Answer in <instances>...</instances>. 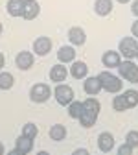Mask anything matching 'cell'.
I'll use <instances>...</instances> for the list:
<instances>
[{"label": "cell", "instance_id": "6da1fadb", "mask_svg": "<svg viewBox=\"0 0 138 155\" xmlns=\"http://www.w3.org/2000/svg\"><path fill=\"white\" fill-rule=\"evenodd\" d=\"M98 80H100V83H101V89L111 92V94H120V91L124 89V80L120 76H114L109 70L100 72L98 74Z\"/></svg>", "mask_w": 138, "mask_h": 155}, {"label": "cell", "instance_id": "7a4b0ae2", "mask_svg": "<svg viewBox=\"0 0 138 155\" xmlns=\"http://www.w3.org/2000/svg\"><path fill=\"white\" fill-rule=\"evenodd\" d=\"M118 74L122 80L129 81V83H138V65L133 63L131 59H124L118 67Z\"/></svg>", "mask_w": 138, "mask_h": 155}, {"label": "cell", "instance_id": "3957f363", "mask_svg": "<svg viewBox=\"0 0 138 155\" xmlns=\"http://www.w3.org/2000/svg\"><path fill=\"white\" fill-rule=\"evenodd\" d=\"M53 98L59 105H65L68 107L70 102H74V89L66 83H59L55 89H53Z\"/></svg>", "mask_w": 138, "mask_h": 155}, {"label": "cell", "instance_id": "277c9868", "mask_svg": "<svg viewBox=\"0 0 138 155\" xmlns=\"http://www.w3.org/2000/svg\"><path fill=\"white\" fill-rule=\"evenodd\" d=\"M52 94H53L52 92V87L46 85V83H35L30 89V98L35 104H44V102H48Z\"/></svg>", "mask_w": 138, "mask_h": 155}, {"label": "cell", "instance_id": "5b68a950", "mask_svg": "<svg viewBox=\"0 0 138 155\" xmlns=\"http://www.w3.org/2000/svg\"><path fill=\"white\" fill-rule=\"evenodd\" d=\"M118 52L122 54V57L133 61V57L138 55V41L133 35L131 37H124L122 41H120V46H118Z\"/></svg>", "mask_w": 138, "mask_h": 155}, {"label": "cell", "instance_id": "8992f818", "mask_svg": "<svg viewBox=\"0 0 138 155\" xmlns=\"http://www.w3.org/2000/svg\"><path fill=\"white\" fill-rule=\"evenodd\" d=\"M15 65L18 70H30L35 65V54L30 50H21L15 57Z\"/></svg>", "mask_w": 138, "mask_h": 155}, {"label": "cell", "instance_id": "52a82bcc", "mask_svg": "<svg viewBox=\"0 0 138 155\" xmlns=\"http://www.w3.org/2000/svg\"><path fill=\"white\" fill-rule=\"evenodd\" d=\"M52 52V39L50 37H37L35 41H33V54L35 55H41V57H44V55H48Z\"/></svg>", "mask_w": 138, "mask_h": 155}, {"label": "cell", "instance_id": "ba28073f", "mask_svg": "<svg viewBox=\"0 0 138 155\" xmlns=\"http://www.w3.org/2000/svg\"><path fill=\"white\" fill-rule=\"evenodd\" d=\"M122 61H124L122 59V54L118 52V50H107L101 55V63H103L105 68H118Z\"/></svg>", "mask_w": 138, "mask_h": 155}, {"label": "cell", "instance_id": "9c48e42d", "mask_svg": "<svg viewBox=\"0 0 138 155\" xmlns=\"http://www.w3.org/2000/svg\"><path fill=\"white\" fill-rule=\"evenodd\" d=\"M41 13V6H39L37 0H24L22 6V18L24 21H35Z\"/></svg>", "mask_w": 138, "mask_h": 155}, {"label": "cell", "instance_id": "30bf717a", "mask_svg": "<svg viewBox=\"0 0 138 155\" xmlns=\"http://www.w3.org/2000/svg\"><path fill=\"white\" fill-rule=\"evenodd\" d=\"M114 146H116V140H114V135L112 133L103 131V133L98 135V148H100V151L109 153V151H112Z\"/></svg>", "mask_w": 138, "mask_h": 155}, {"label": "cell", "instance_id": "8fae6325", "mask_svg": "<svg viewBox=\"0 0 138 155\" xmlns=\"http://www.w3.org/2000/svg\"><path fill=\"white\" fill-rule=\"evenodd\" d=\"M83 91L87 92V96H94V98L101 92V83L98 80V76H94V78L87 76L83 80Z\"/></svg>", "mask_w": 138, "mask_h": 155}, {"label": "cell", "instance_id": "7c38bea8", "mask_svg": "<svg viewBox=\"0 0 138 155\" xmlns=\"http://www.w3.org/2000/svg\"><path fill=\"white\" fill-rule=\"evenodd\" d=\"M68 43H72L74 48L85 45V43H87V33H85V30L79 28V26L70 28V30H68Z\"/></svg>", "mask_w": 138, "mask_h": 155}, {"label": "cell", "instance_id": "4fadbf2b", "mask_svg": "<svg viewBox=\"0 0 138 155\" xmlns=\"http://www.w3.org/2000/svg\"><path fill=\"white\" fill-rule=\"evenodd\" d=\"M66 76H68V68H66L63 63H57V65H53V67L50 68V81H53L55 85L65 83Z\"/></svg>", "mask_w": 138, "mask_h": 155}, {"label": "cell", "instance_id": "5bb4252c", "mask_svg": "<svg viewBox=\"0 0 138 155\" xmlns=\"http://www.w3.org/2000/svg\"><path fill=\"white\" fill-rule=\"evenodd\" d=\"M68 74L74 78V80H85L88 76V67H87L85 61H74V63H70Z\"/></svg>", "mask_w": 138, "mask_h": 155}, {"label": "cell", "instance_id": "9a60e30c", "mask_svg": "<svg viewBox=\"0 0 138 155\" xmlns=\"http://www.w3.org/2000/svg\"><path fill=\"white\" fill-rule=\"evenodd\" d=\"M57 59H59V63H63V65L74 63V61H75V48H74L72 45L61 46V48L57 50Z\"/></svg>", "mask_w": 138, "mask_h": 155}, {"label": "cell", "instance_id": "2e32d148", "mask_svg": "<svg viewBox=\"0 0 138 155\" xmlns=\"http://www.w3.org/2000/svg\"><path fill=\"white\" fill-rule=\"evenodd\" d=\"M15 148L18 151H22L24 155L31 153L33 148H35V139H30V137H24V135H18L17 140H15Z\"/></svg>", "mask_w": 138, "mask_h": 155}, {"label": "cell", "instance_id": "e0dca14e", "mask_svg": "<svg viewBox=\"0 0 138 155\" xmlns=\"http://www.w3.org/2000/svg\"><path fill=\"white\" fill-rule=\"evenodd\" d=\"M66 126L65 124H53V126H50V129H48V137L53 140V142H61V140H65L66 139Z\"/></svg>", "mask_w": 138, "mask_h": 155}, {"label": "cell", "instance_id": "ac0fdd59", "mask_svg": "<svg viewBox=\"0 0 138 155\" xmlns=\"http://www.w3.org/2000/svg\"><path fill=\"white\" fill-rule=\"evenodd\" d=\"M94 11L100 17H107L112 11V0H96L94 2Z\"/></svg>", "mask_w": 138, "mask_h": 155}, {"label": "cell", "instance_id": "d6986e66", "mask_svg": "<svg viewBox=\"0 0 138 155\" xmlns=\"http://www.w3.org/2000/svg\"><path fill=\"white\" fill-rule=\"evenodd\" d=\"M83 111L92 113V114H100V111H101V104H100V100L94 98V96H88V98L83 102Z\"/></svg>", "mask_w": 138, "mask_h": 155}, {"label": "cell", "instance_id": "ffe728a7", "mask_svg": "<svg viewBox=\"0 0 138 155\" xmlns=\"http://www.w3.org/2000/svg\"><path fill=\"white\" fill-rule=\"evenodd\" d=\"M22 6H24V0H8L6 9L11 17H22Z\"/></svg>", "mask_w": 138, "mask_h": 155}, {"label": "cell", "instance_id": "44dd1931", "mask_svg": "<svg viewBox=\"0 0 138 155\" xmlns=\"http://www.w3.org/2000/svg\"><path fill=\"white\" fill-rule=\"evenodd\" d=\"M96 122H98V114H92V113L83 111V113H81V116H79V124H81V127H85V129L94 127V126H96Z\"/></svg>", "mask_w": 138, "mask_h": 155}, {"label": "cell", "instance_id": "7402d4cb", "mask_svg": "<svg viewBox=\"0 0 138 155\" xmlns=\"http://www.w3.org/2000/svg\"><path fill=\"white\" fill-rule=\"evenodd\" d=\"M122 96L127 104V109H133L138 105V91L136 89H127L125 92H122Z\"/></svg>", "mask_w": 138, "mask_h": 155}, {"label": "cell", "instance_id": "603a6c76", "mask_svg": "<svg viewBox=\"0 0 138 155\" xmlns=\"http://www.w3.org/2000/svg\"><path fill=\"white\" fill-rule=\"evenodd\" d=\"M15 85V76L11 72H0V91H9Z\"/></svg>", "mask_w": 138, "mask_h": 155}, {"label": "cell", "instance_id": "cb8c5ba5", "mask_svg": "<svg viewBox=\"0 0 138 155\" xmlns=\"http://www.w3.org/2000/svg\"><path fill=\"white\" fill-rule=\"evenodd\" d=\"M66 109H68V116H70V118L79 120V116H81V113H83V102L74 100V102H70V105H68Z\"/></svg>", "mask_w": 138, "mask_h": 155}, {"label": "cell", "instance_id": "d4e9b609", "mask_svg": "<svg viewBox=\"0 0 138 155\" xmlns=\"http://www.w3.org/2000/svg\"><path fill=\"white\" fill-rule=\"evenodd\" d=\"M21 135H24V137H30V139H35L37 135H39L37 124H35V122H26V124L22 126V133H21Z\"/></svg>", "mask_w": 138, "mask_h": 155}, {"label": "cell", "instance_id": "484cf974", "mask_svg": "<svg viewBox=\"0 0 138 155\" xmlns=\"http://www.w3.org/2000/svg\"><path fill=\"white\" fill-rule=\"evenodd\" d=\"M112 109H114L116 113H124V111H127V104H125V100H124L122 94H116L114 98H112Z\"/></svg>", "mask_w": 138, "mask_h": 155}, {"label": "cell", "instance_id": "4316f807", "mask_svg": "<svg viewBox=\"0 0 138 155\" xmlns=\"http://www.w3.org/2000/svg\"><path fill=\"white\" fill-rule=\"evenodd\" d=\"M125 144L131 146L133 150L138 148V131H136V129H131V131L125 133Z\"/></svg>", "mask_w": 138, "mask_h": 155}, {"label": "cell", "instance_id": "83f0119b", "mask_svg": "<svg viewBox=\"0 0 138 155\" xmlns=\"http://www.w3.org/2000/svg\"><path fill=\"white\" fill-rule=\"evenodd\" d=\"M116 155H133V148H131V146H127V144L124 142L122 146H118Z\"/></svg>", "mask_w": 138, "mask_h": 155}, {"label": "cell", "instance_id": "f1b7e54d", "mask_svg": "<svg viewBox=\"0 0 138 155\" xmlns=\"http://www.w3.org/2000/svg\"><path fill=\"white\" fill-rule=\"evenodd\" d=\"M72 155H90V151L87 148H77V150L72 151Z\"/></svg>", "mask_w": 138, "mask_h": 155}, {"label": "cell", "instance_id": "f546056e", "mask_svg": "<svg viewBox=\"0 0 138 155\" xmlns=\"http://www.w3.org/2000/svg\"><path fill=\"white\" fill-rule=\"evenodd\" d=\"M131 33H133V37L134 39H138V18L133 22V26H131Z\"/></svg>", "mask_w": 138, "mask_h": 155}, {"label": "cell", "instance_id": "4dcf8cb0", "mask_svg": "<svg viewBox=\"0 0 138 155\" xmlns=\"http://www.w3.org/2000/svg\"><path fill=\"white\" fill-rule=\"evenodd\" d=\"M131 13H133V15L138 18V0H134V2L131 4Z\"/></svg>", "mask_w": 138, "mask_h": 155}, {"label": "cell", "instance_id": "1f68e13d", "mask_svg": "<svg viewBox=\"0 0 138 155\" xmlns=\"http://www.w3.org/2000/svg\"><path fill=\"white\" fill-rule=\"evenodd\" d=\"M6 155H24L22 151H18L17 148H13V150H9V151H6Z\"/></svg>", "mask_w": 138, "mask_h": 155}, {"label": "cell", "instance_id": "d6a6232c", "mask_svg": "<svg viewBox=\"0 0 138 155\" xmlns=\"http://www.w3.org/2000/svg\"><path fill=\"white\" fill-rule=\"evenodd\" d=\"M4 65H6V57H4V54L0 52V70L4 68Z\"/></svg>", "mask_w": 138, "mask_h": 155}, {"label": "cell", "instance_id": "836d02e7", "mask_svg": "<svg viewBox=\"0 0 138 155\" xmlns=\"http://www.w3.org/2000/svg\"><path fill=\"white\" fill-rule=\"evenodd\" d=\"M0 155H6V146H4V142H0Z\"/></svg>", "mask_w": 138, "mask_h": 155}, {"label": "cell", "instance_id": "e575fe53", "mask_svg": "<svg viewBox=\"0 0 138 155\" xmlns=\"http://www.w3.org/2000/svg\"><path fill=\"white\" fill-rule=\"evenodd\" d=\"M35 155H50V151H46V150H41V151H37Z\"/></svg>", "mask_w": 138, "mask_h": 155}, {"label": "cell", "instance_id": "d590c367", "mask_svg": "<svg viewBox=\"0 0 138 155\" xmlns=\"http://www.w3.org/2000/svg\"><path fill=\"white\" fill-rule=\"evenodd\" d=\"M116 2H120V4H129L131 0H116Z\"/></svg>", "mask_w": 138, "mask_h": 155}, {"label": "cell", "instance_id": "8d00e7d4", "mask_svg": "<svg viewBox=\"0 0 138 155\" xmlns=\"http://www.w3.org/2000/svg\"><path fill=\"white\" fill-rule=\"evenodd\" d=\"M2 31H4V26H2V22H0V35H2Z\"/></svg>", "mask_w": 138, "mask_h": 155}, {"label": "cell", "instance_id": "74e56055", "mask_svg": "<svg viewBox=\"0 0 138 155\" xmlns=\"http://www.w3.org/2000/svg\"><path fill=\"white\" fill-rule=\"evenodd\" d=\"M136 61H138V55H136Z\"/></svg>", "mask_w": 138, "mask_h": 155}]
</instances>
